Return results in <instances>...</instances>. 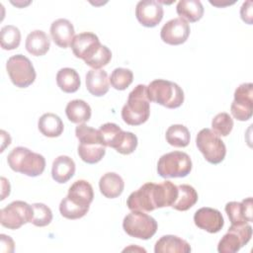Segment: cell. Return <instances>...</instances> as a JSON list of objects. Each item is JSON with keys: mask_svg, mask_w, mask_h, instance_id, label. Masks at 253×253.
I'll return each instance as SVG.
<instances>
[{"mask_svg": "<svg viewBox=\"0 0 253 253\" xmlns=\"http://www.w3.org/2000/svg\"><path fill=\"white\" fill-rule=\"evenodd\" d=\"M99 132L105 146L117 149L122 143L126 131L114 123H106L99 128Z\"/></svg>", "mask_w": 253, "mask_h": 253, "instance_id": "28", "label": "cell"}, {"mask_svg": "<svg viewBox=\"0 0 253 253\" xmlns=\"http://www.w3.org/2000/svg\"><path fill=\"white\" fill-rule=\"evenodd\" d=\"M56 84L61 91L65 93L76 92L81 84L79 74L73 68L64 67L58 70L56 74Z\"/></svg>", "mask_w": 253, "mask_h": 253, "instance_id": "27", "label": "cell"}, {"mask_svg": "<svg viewBox=\"0 0 253 253\" xmlns=\"http://www.w3.org/2000/svg\"><path fill=\"white\" fill-rule=\"evenodd\" d=\"M192 160L183 151H171L163 154L157 162V173L162 178H183L190 174Z\"/></svg>", "mask_w": 253, "mask_h": 253, "instance_id": "6", "label": "cell"}, {"mask_svg": "<svg viewBox=\"0 0 253 253\" xmlns=\"http://www.w3.org/2000/svg\"><path fill=\"white\" fill-rule=\"evenodd\" d=\"M211 127L217 135L227 136L233 128V120L229 114L219 113L212 119Z\"/></svg>", "mask_w": 253, "mask_h": 253, "instance_id": "35", "label": "cell"}, {"mask_svg": "<svg viewBox=\"0 0 253 253\" xmlns=\"http://www.w3.org/2000/svg\"><path fill=\"white\" fill-rule=\"evenodd\" d=\"M7 73L12 83L19 88H27L36 79V71L31 60L23 54L11 56L6 63Z\"/></svg>", "mask_w": 253, "mask_h": 253, "instance_id": "9", "label": "cell"}, {"mask_svg": "<svg viewBox=\"0 0 253 253\" xmlns=\"http://www.w3.org/2000/svg\"><path fill=\"white\" fill-rule=\"evenodd\" d=\"M39 130L47 137H57L63 132V123L61 119L53 113L43 114L38 122Z\"/></svg>", "mask_w": 253, "mask_h": 253, "instance_id": "25", "label": "cell"}, {"mask_svg": "<svg viewBox=\"0 0 253 253\" xmlns=\"http://www.w3.org/2000/svg\"><path fill=\"white\" fill-rule=\"evenodd\" d=\"M252 1H246L242 4L240 9L241 19L248 25L252 24Z\"/></svg>", "mask_w": 253, "mask_h": 253, "instance_id": "38", "label": "cell"}, {"mask_svg": "<svg viewBox=\"0 0 253 253\" xmlns=\"http://www.w3.org/2000/svg\"><path fill=\"white\" fill-rule=\"evenodd\" d=\"M195 224L210 233H216L223 227L224 220L218 210L205 207L199 209L194 214Z\"/></svg>", "mask_w": 253, "mask_h": 253, "instance_id": "15", "label": "cell"}, {"mask_svg": "<svg viewBox=\"0 0 253 253\" xmlns=\"http://www.w3.org/2000/svg\"><path fill=\"white\" fill-rule=\"evenodd\" d=\"M136 146H137L136 135L130 131H126L125 137H124L122 143L116 150H117V152H119L121 154L127 155V154L132 153L135 150Z\"/></svg>", "mask_w": 253, "mask_h": 253, "instance_id": "37", "label": "cell"}, {"mask_svg": "<svg viewBox=\"0 0 253 253\" xmlns=\"http://www.w3.org/2000/svg\"><path fill=\"white\" fill-rule=\"evenodd\" d=\"M252 236V227L248 223L233 225L221 237L217 245L219 253H235L246 245Z\"/></svg>", "mask_w": 253, "mask_h": 253, "instance_id": "11", "label": "cell"}, {"mask_svg": "<svg viewBox=\"0 0 253 253\" xmlns=\"http://www.w3.org/2000/svg\"><path fill=\"white\" fill-rule=\"evenodd\" d=\"M234 119L245 122L251 119L253 112V84L242 83L234 91V100L230 106Z\"/></svg>", "mask_w": 253, "mask_h": 253, "instance_id": "12", "label": "cell"}, {"mask_svg": "<svg viewBox=\"0 0 253 253\" xmlns=\"http://www.w3.org/2000/svg\"><path fill=\"white\" fill-rule=\"evenodd\" d=\"M94 198L91 184L85 180L75 181L68 190L67 196L59 204L60 214L67 219L83 217L89 211Z\"/></svg>", "mask_w": 253, "mask_h": 253, "instance_id": "2", "label": "cell"}, {"mask_svg": "<svg viewBox=\"0 0 253 253\" xmlns=\"http://www.w3.org/2000/svg\"><path fill=\"white\" fill-rule=\"evenodd\" d=\"M97 42H99V38L95 34L90 32H85V33H81L74 36L70 43V46L73 54L77 58L82 59L86 50Z\"/></svg>", "mask_w": 253, "mask_h": 253, "instance_id": "30", "label": "cell"}, {"mask_svg": "<svg viewBox=\"0 0 253 253\" xmlns=\"http://www.w3.org/2000/svg\"><path fill=\"white\" fill-rule=\"evenodd\" d=\"M7 162L13 171L29 177L40 176L45 168L44 157L24 146L13 148L7 157Z\"/></svg>", "mask_w": 253, "mask_h": 253, "instance_id": "4", "label": "cell"}, {"mask_svg": "<svg viewBox=\"0 0 253 253\" xmlns=\"http://www.w3.org/2000/svg\"><path fill=\"white\" fill-rule=\"evenodd\" d=\"M32 206L34 210V216L31 223L39 227L48 225L52 220L51 210L42 203H36Z\"/></svg>", "mask_w": 253, "mask_h": 253, "instance_id": "36", "label": "cell"}, {"mask_svg": "<svg viewBox=\"0 0 253 253\" xmlns=\"http://www.w3.org/2000/svg\"><path fill=\"white\" fill-rule=\"evenodd\" d=\"M196 144L209 163L218 164L223 161L226 154L225 144L212 129H201L197 134Z\"/></svg>", "mask_w": 253, "mask_h": 253, "instance_id": "8", "label": "cell"}, {"mask_svg": "<svg viewBox=\"0 0 253 253\" xmlns=\"http://www.w3.org/2000/svg\"><path fill=\"white\" fill-rule=\"evenodd\" d=\"M133 80V74L130 69L118 67L113 70L110 76V83L116 90H126Z\"/></svg>", "mask_w": 253, "mask_h": 253, "instance_id": "33", "label": "cell"}, {"mask_svg": "<svg viewBox=\"0 0 253 253\" xmlns=\"http://www.w3.org/2000/svg\"><path fill=\"white\" fill-rule=\"evenodd\" d=\"M86 88L93 96H104L109 91L107 72L102 69H90L86 74Z\"/></svg>", "mask_w": 253, "mask_h": 253, "instance_id": "19", "label": "cell"}, {"mask_svg": "<svg viewBox=\"0 0 253 253\" xmlns=\"http://www.w3.org/2000/svg\"><path fill=\"white\" fill-rule=\"evenodd\" d=\"M178 195L171 206L174 210L185 211L190 210L198 202V193L194 187L188 184H182L177 186Z\"/></svg>", "mask_w": 253, "mask_h": 253, "instance_id": "26", "label": "cell"}, {"mask_svg": "<svg viewBox=\"0 0 253 253\" xmlns=\"http://www.w3.org/2000/svg\"><path fill=\"white\" fill-rule=\"evenodd\" d=\"M123 228L131 237L147 240L156 233L157 221L144 211H131L123 220Z\"/></svg>", "mask_w": 253, "mask_h": 253, "instance_id": "7", "label": "cell"}, {"mask_svg": "<svg viewBox=\"0 0 253 253\" xmlns=\"http://www.w3.org/2000/svg\"><path fill=\"white\" fill-rule=\"evenodd\" d=\"M190 35V26L188 22L181 18L169 20L161 29V40L170 45H179L184 43Z\"/></svg>", "mask_w": 253, "mask_h": 253, "instance_id": "13", "label": "cell"}, {"mask_svg": "<svg viewBox=\"0 0 253 253\" xmlns=\"http://www.w3.org/2000/svg\"><path fill=\"white\" fill-rule=\"evenodd\" d=\"M166 141L174 147H186L190 143V131L183 125H172L166 130Z\"/></svg>", "mask_w": 253, "mask_h": 253, "instance_id": "29", "label": "cell"}, {"mask_svg": "<svg viewBox=\"0 0 253 253\" xmlns=\"http://www.w3.org/2000/svg\"><path fill=\"white\" fill-rule=\"evenodd\" d=\"M163 7L160 2L154 0H142L136 4L135 17L146 28L157 26L163 18Z\"/></svg>", "mask_w": 253, "mask_h": 253, "instance_id": "14", "label": "cell"}, {"mask_svg": "<svg viewBox=\"0 0 253 253\" xmlns=\"http://www.w3.org/2000/svg\"><path fill=\"white\" fill-rule=\"evenodd\" d=\"M75 135L82 144H103L99 129H95L85 124H80L75 128Z\"/></svg>", "mask_w": 253, "mask_h": 253, "instance_id": "34", "label": "cell"}, {"mask_svg": "<svg viewBox=\"0 0 253 253\" xmlns=\"http://www.w3.org/2000/svg\"><path fill=\"white\" fill-rule=\"evenodd\" d=\"M50 36L56 45L66 48L74 38V27L67 19H57L50 26Z\"/></svg>", "mask_w": 253, "mask_h": 253, "instance_id": "17", "label": "cell"}, {"mask_svg": "<svg viewBox=\"0 0 253 253\" xmlns=\"http://www.w3.org/2000/svg\"><path fill=\"white\" fill-rule=\"evenodd\" d=\"M21 42V32L13 26H4L0 31V43L1 47L6 50H12L17 48Z\"/></svg>", "mask_w": 253, "mask_h": 253, "instance_id": "32", "label": "cell"}, {"mask_svg": "<svg viewBox=\"0 0 253 253\" xmlns=\"http://www.w3.org/2000/svg\"><path fill=\"white\" fill-rule=\"evenodd\" d=\"M176 12L186 22L195 23L202 19L204 7L199 0H181L176 6Z\"/></svg>", "mask_w": 253, "mask_h": 253, "instance_id": "23", "label": "cell"}, {"mask_svg": "<svg viewBox=\"0 0 253 253\" xmlns=\"http://www.w3.org/2000/svg\"><path fill=\"white\" fill-rule=\"evenodd\" d=\"M67 119L73 124H84L91 118V107L83 100H72L65 108Z\"/></svg>", "mask_w": 253, "mask_h": 253, "instance_id": "24", "label": "cell"}, {"mask_svg": "<svg viewBox=\"0 0 253 253\" xmlns=\"http://www.w3.org/2000/svg\"><path fill=\"white\" fill-rule=\"evenodd\" d=\"M225 212L233 225L252 222V198H246L241 202H229L225 205Z\"/></svg>", "mask_w": 253, "mask_h": 253, "instance_id": "16", "label": "cell"}, {"mask_svg": "<svg viewBox=\"0 0 253 253\" xmlns=\"http://www.w3.org/2000/svg\"><path fill=\"white\" fill-rule=\"evenodd\" d=\"M125 188L123 178L115 173L108 172L104 174L99 181V189L101 194L108 199H115L122 195Z\"/></svg>", "mask_w": 253, "mask_h": 253, "instance_id": "20", "label": "cell"}, {"mask_svg": "<svg viewBox=\"0 0 253 253\" xmlns=\"http://www.w3.org/2000/svg\"><path fill=\"white\" fill-rule=\"evenodd\" d=\"M150 101L147 96V86L138 84L128 94L127 101L122 109V119L129 126L144 124L150 115Z\"/></svg>", "mask_w": 253, "mask_h": 253, "instance_id": "3", "label": "cell"}, {"mask_svg": "<svg viewBox=\"0 0 253 253\" xmlns=\"http://www.w3.org/2000/svg\"><path fill=\"white\" fill-rule=\"evenodd\" d=\"M34 216L33 206L23 201H14L0 211V222L9 229H18L22 225L32 222Z\"/></svg>", "mask_w": 253, "mask_h": 253, "instance_id": "10", "label": "cell"}, {"mask_svg": "<svg viewBox=\"0 0 253 253\" xmlns=\"http://www.w3.org/2000/svg\"><path fill=\"white\" fill-rule=\"evenodd\" d=\"M106 146L103 144H82L78 145V155L82 161L88 164H95L102 160L106 153Z\"/></svg>", "mask_w": 253, "mask_h": 253, "instance_id": "31", "label": "cell"}, {"mask_svg": "<svg viewBox=\"0 0 253 253\" xmlns=\"http://www.w3.org/2000/svg\"><path fill=\"white\" fill-rule=\"evenodd\" d=\"M75 173V163L72 158L66 155H60L56 157L52 162L51 176L52 179L59 183L63 184L69 181Z\"/></svg>", "mask_w": 253, "mask_h": 253, "instance_id": "21", "label": "cell"}, {"mask_svg": "<svg viewBox=\"0 0 253 253\" xmlns=\"http://www.w3.org/2000/svg\"><path fill=\"white\" fill-rule=\"evenodd\" d=\"M147 96L150 102H154L168 109L179 108L184 102L182 88L168 80L156 79L147 86Z\"/></svg>", "mask_w": 253, "mask_h": 253, "instance_id": "5", "label": "cell"}, {"mask_svg": "<svg viewBox=\"0 0 253 253\" xmlns=\"http://www.w3.org/2000/svg\"><path fill=\"white\" fill-rule=\"evenodd\" d=\"M177 195L178 188L171 181L159 184L148 182L128 196L126 206L130 211H152L156 209L171 207Z\"/></svg>", "mask_w": 253, "mask_h": 253, "instance_id": "1", "label": "cell"}, {"mask_svg": "<svg viewBox=\"0 0 253 253\" xmlns=\"http://www.w3.org/2000/svg\"><path fill=\"white\" fill-rule=\"evenodd\" d=\"M155 253H189L190 244L176 235H163L155 243Z\"/></svg>", "mask_w": 253, "mask_h": 253, "instance_id": "18", "label": "cell"}, {"mask_svg": "<svg viewBox=\"0 0 253 253\" xmlns=\"http://www.w3.org/2000/svg\"><path fill=\"white\" fill-rule=\"evenodd\" d=\"M25 46L27 51L32 55L42 56L48 51L50 47V40L43 31L35 30L28 35Z\"/></svg>", "mask_w": 253, "mask_h": 253, "instance_id": "22", "label": "cell"}]
</instances>
